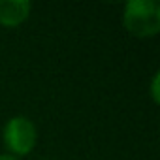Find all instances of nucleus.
I'll list each match as a JSON object with an SVG mask.
<instances>
[{
  "label": "nucleus",
  "instance_id": "6",
  "mask_svg": "<svg viewBox=\"0 0 160 160\" xmlns=\"http://www.w3.org/2000/svg\"><path fill=\"white\" fill-rule=\"evenodd\" d=\"M40 160H47V158H40Z\"/></svg>",
  "mask_w": 160,
  "mask_h": 160
},
{
  "label": "nucleus",
  "instance_id": "5",
  "mask_svg": "<svg viewBox=\"0 0 160 160\" xmlns=\"http://www.w3.org/2000/svg\"><path fill=\"white\" fill-rule=\"evenodd\" d=\"M0 160H21V158H17V156H12V154H0Z\"/></svg>",
  "mask_w": 160,
  "mask_h": 160
},
{
  "label": "nucleus",
  "instance_id": "2",
  "mask_svg": "<svg viewBox=\"0 0 160 160\" xmlns=\"http://www.w3.org/2000/svg\"><path fill=\"white\" fill-rule=\"evenodd\" d=\"M2 139H4L6 149L10 151L8 154L17 156V158L25 156L36 147V141H38L36 124L25 115H15L4 124Z\"/></svg>",
  "mask_w": 160,
  "mask_h": 160
},
{
  "label": "nucleus",
  "instance_id": "4",
  "mask_svg": "<svg viewBox=\"0 0 160 160\" xmlns=\"http://www.w3.org/2000/svg\"><path fill=\"white\" fill-rule=\"evenodd\" d=\"M158 79H160V73L156 72L154 77H152V85H151V94H152V100H154V102H160V94H158Z\"/></svg>",
  "mask_w": 160,
  "mask_h": 160
},
{
  "label": "nucleus",
  "instance_id": "1",
  "mask_svg": "<svg viewBox=\"0 0 160 160\" xmlns=\"http://www.w3.org/2000/svg\"><path fill=\"white\" fill-rule=\"evenodd\" d=\"M122 23L138 38L154 36L160 30V4L156 0H130L122 10Z\"/></svg>",
  "mask_w": 160,
  "mask_h": 160
},
{
  "label": "nucleus",
  "instance_id": "3",
  "mask_svg": "<svg viewBox=\"0 0 160 160\" xmlns=\"http://www.w3.org/2000/svg\"><path fill=\"white\" fill-rule=\"evenodd\" d=\"M30 0H0V25L2 27H19L30 15Z\"/></svg>",
  "mask_w": 160,
  "mask_h": 160
}]
</instances>
